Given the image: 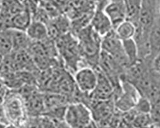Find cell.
<instances>
[{
	"label": "cell",
	"mask_w": 160,
	"mask_h": 128,
	"mask_svg": "<svg viewBox=\"0 0 160 128\" xmlns=\"http://www.w3.org/2000/svg\"><path fill=\"white\" fill-rule=\"evenodd\" d=\"M78 41L82 62L86 66L96 69L98 66L101 53L102 37L90 25L74 35Z\"/></svg>",
	"instance_id": "cell-1"
},
{
	"label": "cell",
	"mask_w": 160,
	"mask_h": 128,
	"mask_svg": "<svg viewBox=\"0 0 160 128\" xmlns=\"http://www.w3.org/2000/svg\"><path fill=\"white\" fill-rule=\"evenodd\" d=\"M55 42L64 67L74 74L82 67L80 63L83 62L76 37L72 32H69L58 37Z\"/></svg>",
	"instance_id": "cell-2"
},
{
	"label": "cell",
	"mask_w": 160,
	"mask_h": 128,
	"mask_svg": "<svg viewBox=\"0 0 160 128\" xmlns=\"http://www.w3.org/2000/svg\"><path fill=\"white\" fill-rule=\"evenodd\" d=\"M2 113L7 124H12L20 128H27L29 116L24 101L17 92H8L1 106Z\"/></svg>",
	"instance_id": "cell-3"
},
{
	"label": "cell",
	"mask_w": 160,
	"mask_h": 128,
	"mask_svg": "<svg viewBox=\"0 0 160 128\" xmlns=\"http://www.w3.org/2000/svg\"><path fill=\"white\" fill-rule=\"evenodd\" d=\"M73 77L77 89L85 95H90L94 91L98 81L96 69L88 66L78 69L73 74Z\"/></svg>",
	"instance_id": "cell-4"
},
{
	"label": "cell",
	"mask_w": 160,
	"mask_h": 128,
	"mask_svg": "<svg viewBox=\"0 0 160 128\" xmlns=\"http://www.w3.org/2000/svg\"><path fill=\"white\" fill-rule=\"evenodd\" d=\"M98 74V81L94 91L90 95L91 101L110 100L113 92L112 83L99 68H96Z\"/></svg>",
	"instance_id": "cell-5"
},
{
	"label": "cell",
	"mask_w": 160,
	"mask_h": 128,
	"mask_svg": "<svg viewBox=\"0 0 160 128\" xmlns=\"http://www.w3.org/2000/svg\"><path fill=\"white\" fill-rule=\"evenodd\" d=\"M90 26L101 37L114 30L112 23L104 10L98 8L94 12Z\"/></svg>",
	"instance_id": "cell-6"
},
{
	"label": "cell",
	"mask_w": 160,
	"mask_h": 128,
	"mask_svg": "<svg viewBox=\"0 0 160 128\" xmlns=\"http://www.w3.org/2000/svg\"><path fill=\"white\" fill-rule=\"evenodd\" d=\"M124 1L110 2L104 9L114 29L127 19V11Z\"/></svg>",
	"instance_id": "cell-7"
},
{
	"label": "cell",
	"mask_w": 160,
	"mask_h": 128,
	"mask_svg": "<svg viewBox=\"0 0 160 128\" xmlns=\"http://www.w3.org/2000/svg\"><path fill=\"white\" fill-rule=\"evenodd\" d=\"M26 32L33 42H41L49 38L46 24L38 20L32 19Z\"/></svg>",
	"instance_id": "cell-8"
},
{
	"label": "cell",
	"mask_w": 160,
	"mask_h": 128,
	"mask_svg": "<svg viewBox=\"0 0 160 128\" xmlns=\"http://www.w3.org/2000/svg\"><path fill=\"white\" fill-rule=\"evenodd\" d=\"M149 44L151 57L154 58L160 53V16H158L149 33Z\"/></svg>",
	"instance_id": "cell-9"
},
{
	"label": "cell",
	"mask_w": 160,
	"mask_h": 128,
	"mask_svg": "<svg viewBox=\"0 0 160 128\" xmlns=\"http://www.w3.org/2000/svg\"><path fill=\"white\" fill-rule=\"evenodd\" d=\"M10 33L13 43V51L28 50L32 41L26 33V31L10 29Z\"/></svg>",
	"instance_id": "cell-10"
},
{
	"label": "cell",
	"mask_w": 160,
	"mask_h": 128,
	"mask_svg": "<svg viewBox=\"0 0 160 128\" xmlns=\"http://www.w3.org/2000/svg\"><path fill=\"white\" fill-rule=\"evenodd\" d=\"M30 13L28 10H24L17 13L10 17L11 29L26 31L32 22Z\"/></svg>",
	"instance_id": "cell-11"
},
{
	"label": "cell",
	"mask_w": 160,
	"mask_h": 128,
	"mask_svg": "<svg viewBox=\"0 0 160 128\" xmlns=\"http://www.w3.org/2000/svg\"><path fill=\"white\" fill-rule=\"evenodd\" d=\"M116 34L121 41H125L135 37L137 32L136 24L126 19L114 29Z\"/></svg>",
	"instance_id": "cell-12"
},
{
	"label": "cell",
	"mask_w": 160,
	"mask_h": 128,
	"mask_svg": "<svg viewBox=\"0 0 160 128\" xmlns=\"http://www.w3.org/2000/svg\"><path fill=\"white\" fill-rule=\"evenodd\" d=\"M124 53L128 60L129 65L138 62L139 59L138 48L134 38L122 41Z\"/></svg>",
	"instance_id": "cell-13"
},
{
	"label": "cell",
	"mask_w": 160,
	"mask_h": 128,
	"mask_svg": "<svg viewBox=\"0 0 160 128\" xmlns=\"http://www.w3.org/2000/svg\"><path fill=\"white\" fill-rule=\"evenodd\" d=\"M124 2L127 11V19L135 24L138 20L142 0H125Z\"/></svg>",
	"instance_id": "cell-14"
},
{
	"label": "cell",
	"mask_w": 160,
	"mask_h": 128,
	"mask_svg": "<svg viewBox=\"0 0 160 128\" xmlns=\"http://www.w3.org/2000/svg\"><path fill=\"white\" fill-rule=\"evenodd\" d=\"M14 50L10 29L0 32V53L4 57L11 54Z\"/></svg>",
	"instance_id": "cell-15"
},
{
	"label": "cell",
	"mask_w": 160,
	"mask_h": 128,
	"mask_svg": "<svg viewBox=\"0 0 160 128\" xmlns=\"http://www.w3.org/2000/svg\"><path fill=\"white\" fill-rule=\"evenodd\" d=\"M152 67L154 70L158 74H160V53L152 58Z\"/></svg>",
	"instance_id": "cell-16"
},
{
	"label": "cell",
	"mask_w": 160,
	"mask_h": 128,
	"mask_svg": "<svg viewBox=\"0 0 160 128\" xmlns=\"http://www.w3.org/2000/svg\"><path fill=\"white\" fill-rule=\"evenodd\" d=\"M85 1V0H79V2H81V3H83V2H84ZM78 7H80V6H82V7H83V8H85V6H86V4H84V3H82V4H79L78 5Z\"/></svg>",
	"instance_id": "cell-17"
},
{
	"label": "cell",
	"mask_w": 160,
	"mask_h": 128,
	"mask_svg": "<svg viewBox=\"0 0 160 128\" xmlns=\"http://www.w3.org/2000/svg\"><path fill=\"white\" fill-rule=\"evenodd\" d=\"M158 10H159V14L160 16V0H159V4H158Z\"/></svg>",
	"instance_id": "cell-18"
},
{
	"label": "cell",
	"mask_w": 160,
	"mask_h": 128,
	"mask_svg": "<svg viewBox=\"0 0 160 128\" xmlns=\"http://www.w3.org/2000/svg\"><path fill=\"white\" fill-rule=\"evenodd\" d=\"M124 0H110V2H123Z\"/></svg>",
	"instance_id": "cell-19"
},
{
	"label": "cell",
	"mask_w": 160,
	"mask_h": 128,
	"mask_svg": "<svg viewBox=\"0 0 160 128\" xmlns=\"http://www.w3.org/2000/svg\"><path fill=\"white\" fill-rule=\"evenodd\" d=\"M145 128H151V127L149 126V127H145Z\"/></svg>",
	"instance_id": "cell-20"
}]
</instances>
